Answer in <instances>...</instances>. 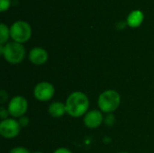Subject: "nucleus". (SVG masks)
Segmentation results:
<instances>
[{
	"instance_id": "obj_9",
	"label": "nucleus",
	"mask_w": 154,
	"mask_h": 153,
	"mask_svg": "<svg viewBox=\"0 0 154 153\" xmlns=\"http://www.w3.org/2000/svg\"><path fill=\"white\" fill-rule=\"evenodd\" d=\"M48 58H49L48 52L46 51V50L41 47H34L29 52L30 61L37 66L43 65L44 63H46Z\"/></svg>"
},
{
	"instance_id": "obj_16",
	"label": "nucleus",
	"mask_w": 154,
	"mask_h": 153,
	"mask_svg": "<svg viewBox=\"0 0 154 153\" xmlns=\"http://www.w3.org/2000/svg\"><path fill=\"white\" fill-rule=\"evenodd\" d=\"M10 0H0V11H5L10 6Z\"/></svg>"
},
{
	"instance_id": "obj_18",
	"label": "nucleus",
	"mask_w": 154,
	"mask_h": 153,
	"mask_svg": "<svg viewBox=\"0 0 154 153\" xmlns=\"http://www.w3.org/2000/svg\"><path fill=\"white\" fill-rule=\"evenodd\" d=\"M8 98V94L7 92H5V90H1L0 91V102L1 104H4L7 101Z\"/></svg>"
},
{
	"instance_id": "obj_2",
	"label": "nucleus",
	"mask_w": 154,
	"mask_h": 153,
	"mask_svg": "<svg viewBox=\"0 0 154 153\" xmlns=\"http://www.w3.org/2000/svg\"><path fill=\"white\" fill-rule=\"evenodd\" d=\"M120 104V94L114 89H108L102 92L97 98V105L99 110L102 113L106 114H112L116 111Z\"/></svg>"
},
{
	"instance_id": "obj_19",
	"label": "nucleus",
	"mask_w": 154,
	"mask_h": 153,
	"mask_svg": "<svg viewBox=\"0 0 154 153\" xmlns=\"http://www.w3.org/2000/svg\"><path fill=\"white\" fill-rule=\"evenodd\" d=\"M53 153H73L70 150L67 149V148H59L57 150L54 151Z\"/></svg>"
},
{
	"instance_id": "obj_6",
	"label": "nucleus",
	"mask_w": 154,
	"mask_h": 153,
	"mask_svg": "<svg viewBox=\"0 0 154 153\" xmlns=\"http://www.w3.org/2000/svg\"><path fill=\"white\" fill-rule=\"evenodd\" d=\"M21 124L15 118H7L0 123V134L5 139H14L21 132Z\"/></svg>"
},
{
	"instance_id": "obj_7",
	"label": "nucleus",
	"mask_w": 154,
	"mask_h": 153,
	"mask_svg": "<svg viewBox=\"0 0 154 153\" xmlns=\"http://www.w3.org/2000/svg\"><path fill=\"white\" fill-rule=\"evenodd\" d=\"M55 94V88L53 85L48 81H42L36 84L33 88V96L35 99L41 102L50 101Z\"/></svg>"
},
{
	"instance_id": "obj_14",
	"label": "nucleus",
	"mask_w": 154,
	"mask_h": 153,
	"mask_svg": "<svg viewBox=\"0 0 154 153\" xmlns=\"http://www.w3.org/2000/svg\"><path fill=\"white\" fill-rule=\"evenodd\" d=\"M9 153H32L28 149L24 148V147H14L13 148Z\"/></svg>"
},
{
	"instance_id": "obj_8",
	"label": "nucleus",
	"mask_w": 154,
	"mask_h": 153,
	"mask_svg": "<svg viewBox=\"0 0 154 153\" xmlns=\"http://www.w3.org/2000/svg\"><path fill=\"white\" fill-rule=\"evenodd\" d=\"M104 116L100 110L94 109L88 111L83 118V122L86 127L89 129L98 128L104 122Z\"/></svg>"
},
{
	"instance_id": "obj_17",
	"label": "nucleus",
	"mask_w": 154,
	"mask_h": 153,
	"mask_svg": "<svg viewBox=\"0 0 154 153\" xmlns=\"http://www.w3.org/2000/svg\"><path fill=\"white\" fill-rule=\"evenodd\" d=\"M19 123H20V124H21V126L22 127H25V126H27L28 124H29V118L27 117V116H22L21 118H19Z\"/></svg>"
},
{
	"instance_id": "obj_15",
	"label": "nucleus",
	"mask_w": 154,
	"mask_h": 153,
	"mask_svg": "<svg viewBox=\"0 0 154 153\" xmlns=\"http://www.w3.org/2000/svg\"><path fill=\"white\" fill-rule=\"evenodd\" d=\"M8 115H9V112H8V109L7 108H5L4 106H2L0 108V117H1V119L2 120L7 119V118H9Z\"/></svg>"
},
{
	"instance_id": "obj_21",
	"label": "nucleus",
	"mask_w": 154,
	"mask_h": 153,
	"mask_svg": "<svg viewBox=\"0 0 154 153\" xmlns=\"http://www.w3.org/2000/svg\"><path fill=\"white\" fill-rule=\"evenodd\" d=\"M118 153H129V152H127V151H121V152H118Z\"/></svg>"
},
{
	"instance_id": "obj_13",
	"label": "nucleus",
	"mask_w": 154,
	"mask_h": 153,
	"mask_svg": "<svg viewBox=\"0 0 154 153\" xmlns=\"http://www.w3.org/2000/svg\"><path fill=\"white\" fill-rule=\"evenodd\" d=\"M116 122V118L113 114H107V115L104 118V123L107 126H113Z\"/></svg>"
},
{
	"instance_id": "obj_5",
	"label": "nucleus",
	"mask_w": 154,
	"mask_h": 153,
	"mask_svg": "<svg viewBox=\"0 0 154 153\" xmlns=\"http://www.w3.org/2000/svg\"><path fill=\"white\" fill-rule=\"evenodd\" d=\"M7 109L12 118H21L28 110V102L22 96H14L9 101Z\"/></svg>"
},
{
	"instance_id": "obj_1",
	"label": "nucleus",
	"mask_w": 154,
	"mask_h": 153,
	"mask_svg": "<svg viewBox=\"0 0 154 153\" xmlns=\"http://www.w3.org/2000/svg\"><path fill=\"white\" fill-rule=\"evenodd\" d=\"M65 105L67 114L73 118H79L88 112L89 99L85 93L75 91L67 97Z\"/></svg>"
},
{
	"instance_id": "obj_10",
	"label": "nucleus",
	"mask_w": 154,
	"mask_h": 153,
	"mask_svg": "<svg viewBox=\"0 0 154 153\" xmlns=\"http://www.w3.org/2000/svg\"><path fill=\"white\" fill-rule=\"evenodd\" d=\"M48 113L53 118H60L65 114H67L66 105L60 101H56L51 103L48 107Z\"/></svg>"
},
{
	"instance_id": "obj_4",
	"label": "nucleus",
	"mask_w": 154,
	"mask_h": 153,
	"mask_svg": "<svg viewBox=\"0 0 154 153\" xmlns=\"http://www.w3.org/2000/svg\"><path fill=\"white\" fill-rule=\"evenodd\" d=\"M32 35V29L28 23L24 21L14 22L10 27V36L14 41L23 43L27 41Z\"/></svg>"
},
{
	"instance_id": "obj_20",
	"label": "nucleus",
	"mask_w": 154,
	"mask_h": 153,
	"mask_svg": "<svg viewBox=\"0 0 154 153\" xmlns=\"http://www.w3.org/2000/svg\"><path fill=\"white\" fill-rule=\"evenodd\" d=\"M32 153H43V152H42V151H35V152H32Z\"/></svg>"
},
{
	"instance_id": "obj_11",
	"label": "nucleus",
	"mask_w": 154,
	"mask_h": 153,
	"mask_svg": "<svg viewBox=\"0 0 154 153\" xmlns=\"http://www.w3.org/2000/svg\"><path fill=\"white\" fill-rule=\"evenodd\" d=\"M143 20V14L140 10L133 11L127 16V24L131 27H138Z\"/></svg>"
},
{
	"instance_id": "obj_12",
	"label": "nucleus",
	"mask_w": 154,
	"mask_h": 153,
	"mask_svg": "<svg viewBox=\"0 0 154 153\" xmlns=\"http://www.w3.org/2000/svg\"><path fill=\"white\" fill-rule=\"evenodd\" d=\"M9 36H10V29H8V27L5 23H1L0 24V44L5 45Z\"/></svg>"
},
{
	"instance_id": "obj_3",
	"label": "nucleus",
	"mask_w": 154,
	"mask_h": 153,
	"mask_svg": "<svg viewBox=\"0 0 154 153\" xmlns=\"http://www.w3.org/2000/svg\"><path fill=\"white\" fill-rule=\"evenodd\" d=\"M3 55L5 61L11 64H18L22 62L25 57V49L22 43L16 41L7 42L4 45Z\"/></svg>"
}]
</instances>
